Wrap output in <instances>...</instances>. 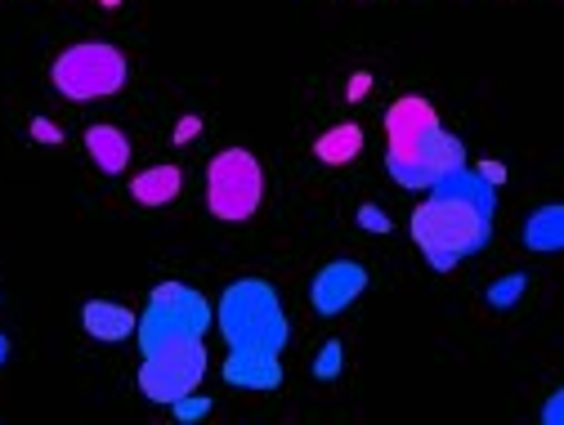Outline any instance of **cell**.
Listing matches in <instances>:
<instances>
[{"label": "cell", "mask_w": 564, "mask_h": 425, "mask_svg": "<svg viewBox=\"0 0 564 425\" xmlns=\"http://www.w3.org/2000/svg\"><path fill=\"white\" fill-rule=\"evenodd\" d=\"M492 210H498V188H492L475 166L444 175L431 197L412 210V242L431 260V269L448 273L466 255L484 251L492 238Z\"/></svg>", "instance_id": "cell-1"}, {"label": "cell", "mask_w": 564, "mask_h": 425, "mask_svg": "<svg viewBox=\"0 0 564 425\" xmlns=\"http://www.w3.org/2000/svg\"><path fill=\"white\" fill-rule=\"evenodd\" d=\"M220 336L229 340V349H264V353H282L292 340L288 314H282L278 292L264 277H238L225 287L220 309H216Z\"/></svg>", "instance_id": "cell-2"}, {"label": "cell", "mask_w": 564, "mask_h": 425, "mask_svg": "<svg viewBox=\"0 0 564 425\" xmlns=\"http://www.w3.org/2000/svg\"><path fill=\"white\" fill-rule=\"evenodd\" d=\"M210 331V305L184 282H158L139 318V349L153 353L171 340H202Z\"/></svg>", "instance_id": "cell-3"}, {"label": "cell", "mask_w": 564, "mask_h": 425, "mask_svg": "<svg viewBox=\"0 0 564 425\" xmlns=\"http://www.w3.org/2000/svg\"><path fill=\"white\" fill-rule=\"evenodd\" d=\"M54 90L63 99H104L117 95L126 86V54L117 45L90 41V45H73L54 58V73H50Z\"/></svg>", "instance_id": "cell-4"}, {"label": "cell", "mask_w": 564, "mask_h": 425, "mask_svg": "<svg viewBox=\"0 0 564 425\" xmlns=\"http://www.w3.org/2000/svg\"><path fill=\"white\" fill-rule=\"evenodd\" d=\"M264 197V171L247 149H225L216 162L206 166V206L210 216L229 225H242L260 210Z\"/></svg>", "instance_id": "cell-5"}, {"label": "cell", "mask_w": 564, "mask_h": 425, "mask_svg": "<svg viewBox=\"0 0 564 425\" xmlns=\"http://www.w3.org/2000/svg\"><path fill=\"white\" fill-rule=\"evenodd\" d=\"M206 377V345L202 340H171L153 353H144L139 363V394L153 403H175L184 394H193Z\"/></svg>", "instance_id": "cell-6"}, {"label": "cell", "mask_w": 564, "mask_h": 425, "mask_svg": "<svg viewBox=\"0 0 564 425\" xmlns=\"http://www.w3.org/2000/svg\"><path fill=\"white\" fill-rule=\"evenodd\" d=\"M462 166H466V144H462L453 130L435 126V130L416 144L412 162L399 166V171H390V179H399L403 188H426V193H431L444 175H453V171H462Z\"/></svg>", "instance_id": "cell-7"}, {"label": "cell", "mask_w": 564, "mask_h": 425, "mask_svg": "<svg viewBox=\"0 0 564 425\" xmlns=\"http://www.w3.org/2000/svg\"><path fill=\"white\" fill-rule=\"evenodd\" d=\"M440 126V112L431 99H421V95H403L390 112H386V166L399 171L412 162L416 144L426 139L431 130Z\"/></svg>", "instance_id": "cell-8"}, {"label": "cell", "mask_w": 564, "mask_h": 425, "mask_svg": "<svg viewBox=\"0 0 564 425\" xmlns=\"http://www.w3.org/2000/svg\"><path fill=\"white\" fill-rule=\"evenodd\" d=\"M364 292H368V269L355 264V260H332V264H323V269L314 273V282H310V301H314V309H318L323 318L345 314Z\"/></svg>", "instance_id": "cell-9"}, {"label": "cell", "mask_w": 564, "mask_h": 425, "mask_svg": "<svg viewBox=\"0 0 564 425\" xmlns=\"http://www.w3.org/2000/svg\"><path fill=\"white\" fill-rule=\"evenodd\" d=\"M225 381L238 390H278L282 385V359L264 349H229Z\"/></svg>", "instance_id": "cell-10"}, {"label": "cell", "mask_w": 564, "mask_h": 425, "mask_svg": "<svg viewBox=\"0 0 564 425\" xmlns=\"http://www.w3.org/2000/svg\"><path fill=\"white\" fill-rule=\"evenodd\" d=\"M82 323H86V331H90L95 340H108V345L139 331V314L126 309V305H112V301H90V305L82 309Z\"/></svg>", "instance_id": "cell-11"}, {"label": "cell", "mask_w": 564, "mask_h": 425, "mask_svg": "<svg viewBox=\"0 0 564 425\" xmlns=\"http://www.w3.org/2000/svg\"><path fill=\"white\" fill-rule=\"evenodd\" d=\"M524 247L529 251H542V255H555L564 251V201H551V206H538L533 216L524 220Z\"/></svg>", "instance_id": "cell-12"}, {"label": "cell", "mask_w": 564, "mask_h": 425, "mask_svg": "<svg viewBox=\"0 0 564 425\" xmlns=\"http://www.w3.org/2000/svg\"><path fill=\"white\" fill-rule=\"evenodd\" d=\"M86 153L104 175H121L126 162H130V144H126V134L117 126H90L86 130Z\"/></svg>", "instance_id": "cell-13"}, {"label": "cell", "mask_w": 564, "mask_h": 425, "mask_svg": "<svg viewBox=\"0 0 564 425\" xmlns=\"http://www.w3.org/2000/svg\"><path fill=\"white\" fill-rule=\"evenodd\" d=\"M180 188H184V171L180 166H153V171L130 179V197L139 206H166V201L180 197Z\"/></svg>", "instance_id": "cell-14"}, {"label": "cell", "mask_w": 564, "mask_h": 425, "mask_svg": "<svg viewBox=\"0 0 564 425\" xmlns=\"http://www.w3.org/2000/svg\"><path fill=\"white\" fill-rule=\"evenodd\" d=\"M364 153V130L355 121H345V126H332L327 134L314 139V157L327 162V166H345V162H355Z\"/></svg>", "instance_id": "cell-15"}, {"label": "cell", "mask_w": 564, "mask_h": 425, "mask_svg": "<svg viewBox=\"0 0 564 425\" xmlns=\"http://www.w3.org/2000/svg\"><path fill=\"white\" fill-rule=\"evenodd\" d=\"M524 287H529V277H524V273H507V277L492 282V287H488L484 296H488V305H492V309H511V305L524 296Z\"/></svg>", "instance_id": "cell-16"}, {"label": "cell", "mask_w": 564, "mask_h": 425, "mask_svg": "<svg viewBox=\"0 0 564 425\" xmlns=\"http://www.w3.org/2000/svg\"><path fill=\"white\" fill-rule=\"evenodd\" d=\"M171 407H175V421H184V425H193V421H202V416H210V394H184V399H175Z\"/></svg>", "instance_id": "cell-17"}, {"label": "cell", "mask_w": 564, "mask_h": 425, "mask_svg": "<svg viewBox=\"0 0 564 425\" xmlns=\"http://www.w3.org/2000/svg\"><path fill=\"white\" fill-rule=\"evenodd\" d=\"M340 353H345L340 340H327V345H323V353L314 359V377H318V381H336V377H340Z\"/></svg>", "instance_id": "cell-18"}, {"label": "cell", "mask_w": 564, "mask_h": 425, "mask_svg": "<svg viewBox=\"0 0 564 425\" xmlns=\"http://www.w3.org/2000/svg\"><path fill=\"white\" fill-rule=\"evenodd\" d=\"M359 225H364V229H368V233H390V220H386V216H381V210H377V206H372V201H368V206H364V210H359Z\"/></svg>", "instance_id": "cell-19"}, {"label": "cell", "mask_w": 564, "mask_h": 425, "mask_svg": "<svg viewBox=\"0 0 564 425\" xmlns=\"http://www.w3.org/2000/svg\"><path fill=\"white\" fill-rule=\"evenodd\" d=\"M542 421H546V425H564V385H560V390L546 399V407H542Z\"/></svg>", "instance_id": "cell-20"}, {"label": "cell", "mask_w": 564, "mask_h": 425, "mask_svg": "<svg viewBox=\"0 0 564 425\" xmlns=\"http://www.w3.org/2000/svg\"><path fill=\"white\" fill-rule=\"evenodd\" d=\"M32 139H41V144H63L58 126H50L45 117H32Z\"/></svg>", "instance_id": "cell-21"}, {"label": "cell", "mask_w": 564, "mask_h": 425, "mask_svg": "<svg viewBox=\"0 0 564 425\" xmlns=\"http://www.w3.org/2000/svg\"><path fill=\"white\" fill-rule=\"evenodd\" d=\"M475 171H479V175H484L492 188H502V184H507V166H502V162H479Z\"/></svg>", "instance_id": "cell-22"}, {"label": "cell", "mask_w": 564, "mask_h": 425, "mask_svg": "<svg viewBox=\"0 0 564 425\" xmlns=\"http://www.w3.org/2000/svg\"><path fill=\"white\" fill-rule=\"evenodd\" d=\"M197 130H202V121H197V117H184V121L175 126V134H171V144H188V139H193Z\"/></svg>", "instance_id": "cell-23"}, {"label": "cell", "mask_w": 564, "mask_h": 425, "mask_svg": "<svg viewBox=\"0 0 564 425\" xmlns=\"http://www.w3.org/2000/svg\"><path fill=\"white\" fill-rule=\"evenodd\" d=\"M368 90H372V77H368V73H359L355 81H349V90H345V95H349V103H355V99H364Z\"/></svg>", "instance_id": "cell-24"}, {"label": "cell", "mask_w": 564, "mask_h": 425, "mask_svg": "<svg viewBox=\"0 0 564 425\" xmlns=\"http://www.w3.org/2000/svg\"><path fill=\"white\" fill-rule=\"evenodd\" d=\"M6 359H10V340L0 336V368H6Z\"/></svg>", "instance_id": "cell-25"}, {"label": "cell", "mask_w": 564, "mask_h": 425, "mask_svg": "<svg viewBox=\"0 0 564 425\" xmlns=\"http://www.w3.org/2000/svg\"><path fill=\"white\" fill-rule=\"evenodd\" d=\"M99 6H104V10H117V6H121V0H99Z\"/></svg>", "instance_id": "cell-26"}]
</instances>
